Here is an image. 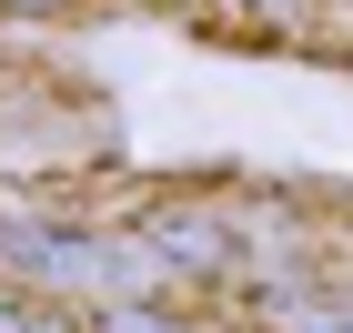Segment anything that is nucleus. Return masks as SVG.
Returning a JSON list of instances; mask_svg holds the SVG:
<instances>
[{
    "label": "nucleus",
    "instance_id": "nucleus-1",
    "mask_svg": "<svg viewBox=\"0 0 353 333\" xmlns=\"http://www.w3.org/2000/svg\"><path fill=\"white\" fill-rule=\"evenodd\" d=\"M0 252H21L41 283H101L111 273L101 232H51V222H0Z\"/></svg>",
    "mask_w": 353,
    "mask_h": 333
},
{
    "label": "nucleus",
    "instance_id": "nucleus-2",
    "mask_svg": "<svg viewBox=\"0 0 353 333\" xmlns=\"http://www.w3.org/2000/svg\"><path fill=\"white\" fill-rule=\"evenodd\" d=\"M141 252H192V273H212L222 252H232V232H222L212 212H162L152 232H141Z\"/></svg>",
    "mask_w": 353,
    "mask_h": 333
},
{
    "label": "nucleus",
    "instance_id": "nucleus-3",
    "mask_svg": "<svg viewBox=\"0 0 353 333\" xmlns=\"http://www.w3.org/2000/svg\"><path fill=\"white\" fill-rule=\"evenodd\" d=\"M0 333H30V313H21V303H0Z\"/></svg>",
    "mask_w": 353,
    "mask_h": 333
},
{
    "label": "nucleus",
    "instance_id": "nucleus-4",
    "mask_svg": "<svg viewBox=\"0 0 353 333\" xmlns=\"http://www.w3.org/2000/svg\"><path fill=\"white\" fill-rule=\"evenodd\" d=\"M0 10H71V0H0Z\"/></svg>",
    "mask_w": 353,
    "mask_h": 333
}]
</instances>
